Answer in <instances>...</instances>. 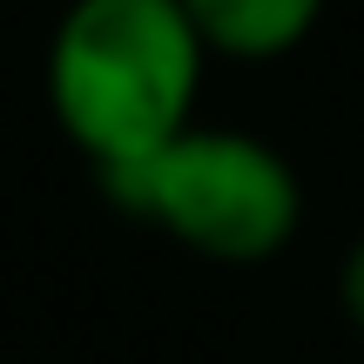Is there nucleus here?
Here are the masks:
<instances>
[{
	"label": "nucleus",
	"instance_id": "20e7f679",
	"mask_svg": "<svg viewBox=\"0 0 364 364\" xmlns=\"http://www.w3.org/2000/svg\"><path fill=\"white\" fill-rule=\"evenodd\" d=\"M338 311H344V324H351L358 344H364V230L351 236V250H344V263H338Z\"/></svg>",
	"mask_w": 364,
	"mask_h": 364
},
{
	"label": "nucleus",
	"instance_id": "7ed1b4c3",
	"mask_svg": "<svg viewBox=\"0 0 364 364\" xmlns=\"http://www.w3.org/2000/svg\"><path fill=\"white\" fill-rule=\"evenodd\" d=\"M324 7L331 0H182V14L203 34L209 61H243V68L297 54L317 34Z\"/></svg>",
	"mask_w": 364,
	"mask_h": 364
},
{
	"label": "nucleus",
	"instance_id": "f03ea898",
	"mask_svg": "<svg viewBox=\"0 0 364 364\" xmlns=\"http://www.w3.org/2000/svg\"><path fill=\"white\" fill-rule=\"evenodd\" d=\"M108 209L142 230L169 236L176 250L223 270L270 263L297 243L304 230V176L277 142L250 129H216L189 122L142 162L95 176Z\"/></svg>",
	"mask_w": 364,
	"mask_h": 364
},
{
	"label": "nucleus",
	"instance_id": "f257e3e1",
	"mask_svg": "<svg viewBox=\"0 0 364 364\" xmlns=\"http://www.w3.org/2000/svg\"><path fill=\"white\" fill-rule=\"evenodd\" d=\"M203 75L209 48L182 0H68L41 61L48 115L95 176L189 129Z\"/></svg>",
	"mask_w": 364,
	"mask_h": 364
}]
</instances>
